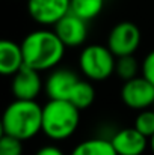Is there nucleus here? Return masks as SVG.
Wrapping results in <instances>:
<instances>
[{
  "instance_id": "nucleus-11",
  "label": "nucleus",
  "mask_w": 154,
  "mask_h": 155,
  "mask_svg": "<svg viewBox=\"0 0 154 155\" xmlns=\"http://www.w3.org/2000/svg\"><path fill=\"white\" fill-rule=\"evenodd\" d=\"M110 142L118 155H142L150 145V140L135 127L116 131Z\"/></svg>"
},
{
  "instance_id": "nucleus-7",
  "label": "nucleus",
  "mask_w": 154,
  "mask_h": 155,
  "mask_svg": "<svg viewBox=\"0 0 154 155\" xmlns=\"http://www.w3.org/2000/svg\"><path fill=\"white\" fill-rule=\"evenodd\" d=\"M121 100L132 110H147L154 105V86L142 75L124 81L121 87Z\"/></svg>"
},
{
  "instance_id": "nucleus-6",
  "label": "nucleus",
  "mask_w": 154,
  "mask_h": 155,
  "mask_svg": "<svg viewBox=\"0 0 154 155\" xmlns=\"http://www.w3.org/2000/svg\"><path fill=\"white\" fill-rule=\"evenodd\" d=\"M27 12L41 26H54L71 12V0H27Z\"/></svg>"
},
{
  "instance_id": "nucleus-17",
  "label": "nucleus",
  "mask_w": 154,
  "mask_h": 155,
  "mask_svg": "<svg viewBox=\"0 0 154 155\" xmlns=\"http://www.w3.org/2000/svg\"><path fill=\"white\" fill-rule=\"evenodd\" d=\"M135 128L144 134L148 140L154 136V110L151 108H147V110H142L139 111V114L136 116L135 119Z\"/></svg>"
},
{
  "instance_id": "nucleus-14",
  "label": "nucleus",
  "mask_w": 154,
  "mask_h": 155,
  "mask_svg": "<svg viewBox=\"0 0 154 155\" xmlns=\"http://www.w3.org/2000/svg\"><path fill=\"white\" fill-rule=\"evenodd\" d=\"M95 101V89L94 86L89 83V81H85V80H80L71 97H70V103L73 104L74 107H77L79 110H85L88 107H91L92 103Z\"/></svg>"
},
{
  "instance_id": "nucleus-5",
  "label": "nucleus",
  "mask_w": 154,
  "mask_h": 155,
  "mask_svg": "<svg viewBox=\"0 0 154 155\" xmlns=\"http://www.w3.org/2000/svg\"><path fill=\"white\" fill-rule=\"evenodd\" d=\"M141 44V30L132 21L115 24L107 36V47L115 57L133 56Z\"/></svg>"
},
{
  "instance_id": "nucleus-2",
  "label": "nucleus",
  "mask_w": 154,
  "mask_h": 155,
  "mask_svg": "<svg viewBox=\"0 0 154 155\" xmlns=\"http://www.w3.org/2000/svg\"><path fill=\"white\" fill-rule=\"evenodd\" d=\"M2 131L21 142L33 139L43 131V107L36 101L14 100L3 113Z\"/></svg>"
},
{
  "instance_id": "nucleus-20",
  "label": "nucleus",
  "mask_w": 154,
  "mask_h": 155,
  "mask_svg": "<svg viewBox=\"0 0 154 155\" xmlns=\"http://www.w3.org/2000/svg\"><path fill=\"white\" fill-rule=\"evenodd\" d=\"M35 155H65L57 146H53V145H47V146H43L41 149L36 151Z\"/></svg>"
},
{
  "instance_id": "nucleus-3",
  "label": "nucleus",
  "mask_w": 154,
  "mask_h": 155,
  "mask_svg": "<svg viewBox=\"0 0 154 155\" xmlns=\"http://www.w3.org/2000/svg\"><path fill=\"white\" fill-rule=\"evenodd\" d=\"M80 122V110L70 101L49 100L43 105V133L51 140H67Z\"/></svg>"
},
{
  "instance_id": "nucleus-22",
  "label": "nucleus",
  "mask_w": 154,
  "mask_h": 155,
  "mask_svg": "<svg viewBox=\"0 0 154 155\" xmlns=\"http://www.w3.org/2000/svg\"><path fill=\"white\" fill-rule=\"evenodd\" d=\"M153 110H154V105H153Z\"/></svg>"
},
{
  "instance_id": "nucleus-1",
  "label": "nucleus",
  "mask_w": 154,
  "mask_h": 155,
  "mask_svg": "<svg viewBox=\"0 0 154 155\" xmlns=\"http://www.w3.org/2000/svg\"><path fill=\"white\" fill-rule=\"evenodd\" d=\"M26 66L43 72L53 69L65 56V45L57 38L54 30L38 29L30 32L21 41Z\"/></svg>"
},
{
  "instance_id": "nucleus-10",
  "label": "nucleus",
  "mask_w": 154,
  "mask_h": 155,
  "mask_svg": "<svg viewBox=\"0 0 154 155\" xmlns=\"http://www.w3.org/2000/svg\"><path fill=\"white\" fill-rule=\"evenodd\" d=\"M53 30L67 48L80 47L88 38V21L70 12L57 24L53 26Z\"/></svg>"
},
{
  "instance_id": "nucleus-21",
  "label": "nucleus",
  "mask_w": 154,
  "mask_h": 155,
  "mask_svg": "<svg viewBox=\"0 0 154 155\" xmlns=\"http://www.w3.org/2000/svg\"><path fill=\"white\" fill-rule=\"evenodd\" d=\"M150 149H151V152L154 154V136L150 139Z\"/></svg>"
},
{
  "instance_id": "nucleus-9",
  "label": "nucleus",
  "mask_w": 154,
  "mask_h": 155,
  "mask_svg": "<svg viewBox=\"0 0 154 155\" xmlns=\"http://www.w3.org/2000/svg\"><path fill=\"white\" fill-rule=\"evenodd\" d=\"M80 81L77 74L68 68H57L51 71L44 83V91L49 97V100L57 101H70V97L76 87V84Z\"/></svg>"
},
{
  "instance_id": "nucleus-8",
  "label": "nucleus",
  "mask_w": 154,
  "mask_h": 155,
  "mask_svg": "<svg viewBox=\"0 0 154 155\" xmlns=\"http://www.w3.org/2000/svg\"><path fill=\"white\" fill-rule=\"evenodd\" d=\"M44 89L41 74L29 66H23L11 81V92L15 100L23 101H36V97Z\"/></svg>"
},
{
  "instance_id": "nucleus-13",
  "label": "nucleus",
  "mask_w": 154,
  "mask_h": 155,
  "mask_svg": "<svg viewBox=\"0 0 154 155\" xmlns=\"http://www.w3.org/2000/svg\"><path fill=\"white\" fill-rule=\"evenodd\" d=\"M70 155H118L112 142L107 139H88L76 145Z\"/></svg>"
},
{
  "instance_id": "nucleus-12",
  "label": "nucleus",
  "mask_w": 154,
  "mask_h": 155,
  "mask_svg": "<svg viewBox=\"0 0 154 155\" xmlns=\"http://www.w3.org/2000/svg\"><path fill=\"white\" fill-rule=\"evenodd\" d=\"M24 65L21 44L11 39H3L0 42V74L5 77H14Z\"/></svg>"
},
{
  "instance_id": "nucleus-16",
  "label": "nucleus",
  "mask_w": 154,
  "mask_h": 155,
  "mask_svg": "<svg viewBox=\"0 0 154 155\" xmlns=\"http://www.w3.org/2000/svg\"><path fill=\"white\" fill-rule=\"evenodd\" d=\"M139 71H142V65L135 59V56H124V57H116V65H115V74L124 80H133L139 77Z\"/></svg>"
},
{
  "instance_id": "nucleus-18",
  "label": "nucleus",
  "mask_w": 154,
  "mask_h": 155,
  "mask_svg": "<svg viewBox=\"0 0 154 155\" xmlns=\"http://www.w3.org/2000/svg\"><path fill=\"white\" fill-rule=\"evenodd\" d=\"M23 154V142L3 134L0 139V155H21Z\"/></svg>"
},
{
  "instance_id": "nucleus-15",
  "label": "nucleus",
  "mask_w": 154,
  "mask_h": 155,
  "mask_svg": "<svg viewBox=\"0 0 154 155\" xmlns=\"http://www.w3.org/2000/svg\"><path fill=\"white\" fill-rule=\"evenodd\" d=\"M104 0H71V12L85 21H91L100 15Z\"/></svg>"
},
{
  "instance_id": "nucleus-19",
  "label": "nucleus",
  "mask_w": 154,
  "mask_h": 155,
  "mask_svg": "<svg viewBox=\"0 0 154 155\" xmlns=\"http://www.w3.org/2000/svg\"><path fill=\"white\" fill-rule=\"evenodd\" d=\"M142 77H145L154 86V50L148 53L142 62Z\"/></svg>"
},
{
  "instance_id": "nucleus-4",
  "label": "nucleus",
  "mask_w": 154,
  "mask_h": 155,
  "mask_svg": "<svg viewBox=\"0 0 154 155\" xmlns=\"http://www.w3.org/2000/svg\"><path fill=\"white\" fill-rule=\"evenodd\" d=\"M115 65L116 57L107 45H86L79 56V68L82 74L92 81H103L109 78L115 74Z\"/></svg>"
}]
</instances>
